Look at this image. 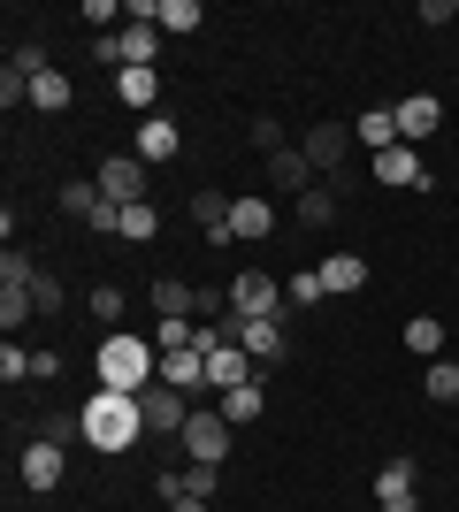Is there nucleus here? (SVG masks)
I'll return each instance as SVG.
<instances>
[{
    "label": "nucleus",
    "instance_id": "7ed1b4c3",
    "mask_svg": "<svg viewBox=\"0 0 459 512\" xmlns=\"http://www.w3.org/2000/svg\"><path fill=\"white\" fill-rule=\"evenodd\" d=\"M284 283L268 276V268H238V276H230V314L238 321H284Z\"/></svg>",
    "mask_w": 459,
    "mask_h": 512
},
{
    "label": "nucleus",
    "instance_id": "6e6552de",
    "mask_svg": "<svg viewBox=\"0 0 459 512\" xmlns=\"http://www.w3.org/2000/svg\"><path fill=\"white\" fill-rule=\"evenodd\" d=\"M62 474H69L62 444H46V436H31V444H23V490H31V497L62 490Z\"/></svg>",
    "mask_w": 459,
    "mask_h": 512
},
{
    "label": "nucleus",
    "instance_id": "ddd939ff",
    "mask_svg": "<svg viewBox=\"0 0 459 512\" xmlns=\"http://www.w3.org/2000/svg\"><path fill=\"white\" fill-rule=\"evenodd\" d=\"M176 153H184V130H176L169 115H146V123H138V161L161 169V161H176Z\"/></svg>",
    "mask_w": 459,
    "mask_h": 512
},
{
    "label": "nucleus",
    "instance_id": "20e7f679",
    "mask_svg": "<svg viewBox=\"0 0 459 512\" xmlns=\"http://www.w3.org/2000/svg\"><path fill=\"white\" fill-rule=\"evenodd\" d=\"M176 451H192V459L222 467V459H230V421H222V406H199L192 421H184V436H176Z\"/></svg>",
    "mask_w": 459,
    "mask_h": 512
},
{
    "label": "nucleus",
    "instance_id": "f257e3e1",
    "mask_svg": "<svg viewBox=\"0 0 459 512\" xmlns=\"http://www.w3.org/2000/svg\"><path fill=\"white\" fill-rule=\"evenodd\" d=\"M92 375H100V390H153L161 383V344L138 337V329H108L100 337V352H92Z\"/></svg>",
    "mask_w": 459,
    "mask_h": 512
},
{
    "label": "nucleus",
    "instance_id": "c85d7f7f",
    "mask_svg": "<svg viewBox=\"0 0 459 512\" xmlns=\"http://www.w3.org/2000/svg\"><path fill=\"white\" fill-rule=\"evenodd\" d=\"M123 237H131V245H146V237H161V214H153V199H138V207H123Z\"/></svg>",
    "mask_w": 459,
    "mask_h": 512
},
{
    "label": "nucleus",
    "instance_id": "c756f323",
    "mask_svg": "<svg viewBox=\"0 0 459 512\" xmlns=\"http://www.w3.org/2000/svg\"><path fill=\"white\" fill-rule=\"evenodd\" d=\"M31 314H39V306H31V291H0V329H23Z\"/></svg>",
    "mask_w": 459,
    "mask_h": 512
},
{
    "label": "nucleus",
    "instance_id": "6ab92c4d",
    "mask_svg": "<svg viewBox=\"0 0 459 512\" xmlns=\"http://www.w3.org/2000/svg\"><path fill=\"white\" fill-rule=\"evenodd\" d=\"M360 283H368V260H360V253H329L322 260V291H329V299H352Z\"/></svg>",
    "mask_w": 459,
    "mask_h": 512
},
{
    "label": "nucleus",
    "instance_id": "b1692460",
    "mask_svg": "<svg viewBox=\"0 0 459 512\" xmlns=\"http://www.w3.org/2000/svg\"><path fill=\"white\" fill-rule=\"evenodd\" d=\"M291 214H299L306 230H329V222H337V214H345V207H337V192H329V184H314V192H306V199H291Z\"/></svg>",
    "mask_w": 459,
    "mask_h": 512
},
{
    "label": "nucleus",
    "instance_id": "2f4dec72",
    "mask_svg": "<svg viewBox=\"0 0 459 512\" xmlns=\"http://www.w3.org/2000/svg\"><path fill=\"white\" fill-rule=\"evenodd\" d=\"M0 375H8V383H31V352H23L16 337L0 344Z\"/></svg>",
    "mask_w": 459,
    "mask_h": 512
},
{
    "label": "nucleus",
    "instance_id": "e433bc0d",
    "mask_svg": "<svg viewBox=\"0 0 459 512\" xmlns=\"http://www.w3.org/2000/svg\"><path fill=\"white\" fill-rule=\"evenodd\" d=\"M383 512H421V497H391V505H383Z\"/></svg>",
    "mask_w": 459,
    "mask_h": 512
},
{
    "label": "nucleus",
    "instance_id": "9b49d317",
    "mask_svg": "<svg viewBox=\"0 0 459 512\" xmlns=\"http://www.w3.org/2000/svg\"><path fill=\"white\" fill-rule=\"evenodd\" d=\"M345 146H360V138H352L345 123H314V130L299 138V153L314 161V169H345Z\"/></svg>",
    "mask_w": 459,
    "mask_h": 512
},
{
    "label": "nucleus",
    "instance_id": "72a5a7b5",
    "mask_svg": "<svg viewBox=\"0 0 459 512\" xmlns=\"http://www.w3.org/2000/svg\"><path fill=\"white\" fill-rule=\"evenodd\" d=\"M85 306H92V321H123V291H115V283H100Z\"/></svg>",
    "mask_w": 459,
    "mask_h": 512
},
{
    "label": "nucleus",
    "instance_id": "4c0bfd02",
    "mask_svg": "<svg viewBox=\"0 0 459 512\" xmlns=\"http://www.w3.org/2000/svg\"><path fill=\"white\" fill-rule=\"evenodd\" d=\"M169 512H207V505H199V497H184V505H169Z\"/></svg>",
    "mask_w": 459,
    "mask_h": 512
},
{
    "label": "nucleus",
    "instance_id": "1a4fd4ad",
    "mask_svg": "<svg viewBox=\"0 0 459 512\" xmlns=\"http://www.w3.org/2000/svg\"><path fill=\"white\" fill-rule=\"evenodd\" d=\"M437 130H444V100H429V92L398 100V138H406V146H429Z\"/></svg>",
    "mask_w": 459,
    "mask_h": 512
},
{
    "label": "nucleus",
    "instance_id": "423d86ee",
    "mask_svg": "<svg viewBox=\"0 0 459 512\" xmlns=\"http://www.w3.org/2000/svg\"><path fill=\"white\" fill-rule=\"evenodd\" d=\"M138 413H146V436H184V421H192V406H184V390H169V383L138 390Z\"/></svg>",
    "mask_w": 459,
    "mask_h": 512
},
{
    "label": "nucleus",
    "instance_id": "a211bd4d",
    "mask_svg": "<svg viewBox=\"0 0 459 512\" xmlns=\"http://www.w3.org/2000/svg\"><path fill=\"white\" fill-rule=\"evenodd\" d=\"M414 482H421V467L406 459V451H391V459L375 467V505H391V497H414Z\"/></svg>",
    "mask_w": 459,
    "mask_h": 512
},
{
    "label": "nucleus",
    "instance_id": "f704fd0d",
    "mask_svg": "<svg viewBox=\"0 0 459 512\" xmlns=\"http://www.w3.org/2000/svg\"><path fill=\"white\" fill-rule=\"evenodd\" d=\"M253 146H261V153H284V123H276V115H261V123H253Z\"/></svg>",
    "mask_w": 459,
    "mask_h": 512
},
{
    "label": "nucleus",
    "instance_id": "473e14b6",
    "mask_svg": "<svg viewBox=\"0 0 459 512\" xmlns=\"http://www.w3.org/2000/svg\"><path fill=\"white\" fill-rule=\"evenodd\" d=\"M31 306H39V314H62V283L46 276V268L31 276Z\"/></svg>",
    "mask_w": 459,
    "mask_h": 512
},
{
    "label": "nucleus",
    "instance_id": "39448f33",
    "mask_svg": "<svg viewBox=\"0 0 459 512\" xmlns=\"http://www.w3.org/2000/svg\"><path fill=\"white\" fill-rule=\"evenodd\" d=\"M92 184H100L108 207H138V199H146V161H138V153H115V161H100Z\"/></svg>",
    "mask_w": 459,
    "mask_h": 512
},
{
    "label": "nucleus",
    "instance_id": "aec40b11",
    "mask_svg": "<svg viewBox=\"0 0 459 512\" xmlns=\"http://www.w3.org/2000/svg\"><path fill=\"white\" fill-rule=\"evenodd\" d=\"M115 100L131 107V115H153V100H161V69H123V77H115Z\"/></svg>",
    "mask_w": 459,
    "mask_h": 512
},
{
    "label": "nucleus",
    "instance_id": "7c9ffc66",
    "mask_svg": "<svg viewBox=\"0 0 459 512\" xmlns=\"http://www.w3.org/2000/svg\"><path fill=\"white\" fill-rule=\"evenodd\" d=\"M62 207L77 214V222H85V214L100 207V184H92V176H85V184H62Z\"/></svg>",
    "mask_w": 459,
    "mask_h": 512
},
{
    "label": "nucleus",
    "instance_id": "412c9836",
    "mask_svg": "<svg viewBox=\"0 0 459 512\" xmlns=\"http://www.w3.org/2000/svg\"><path fill=\"white\" fill-rule=\"evenodd\" d=\"M268 230H276V207H268V199H238V207H230V237H238V245L245 237H268Z\"/></svg>",
    "mask_w": 459,
    "mask_h": 512
},
{
    "label": "nucleus",
    "instance_id": "cd10ccee",
    "mask_svg": "<svg viewBox=\"0 0 459 512\" xmlns=\"http://www.w3.org/2000/svg\"><path fill=\"white\" fill-rule=\"evenodd\" d=\"M284 299H291V314H306V306H322L329 291H322V268H299V276L284 283Z\"/></svg>",
    "mask_w": 459,
    "mask_h": 512
},
{
    "label": "nucleus",
    "instance_id": "4be33fe9",
    "mask_svg": "<svg viewBox=\"0 0 459 512\" xmlns=\"http://www.w3.org/2000/svg\"><path fill=\"white\" fill-rule=\"evenodd\" d=\"M153 23H161V39H192L199 23H207V8H199V0H161Z\"/></svg>",
    "mask_w": 459,
    "mask_h": 512
},
{
    "label": "nucleus",
    "instance_id": "5701e85b",
    "mask_svg": "<svg viewBox=\"0 0 459 512\" xmlns=\"http://www.w3.org/2000/svg\"><path fill=\"white\" fill-rule=\"evenodd\" d=\"M444 337H452V329H444L437 314H414V321H406V352H421V360H444Z\"/></svg>",
    "mask_w": 459,
    "mask_h": 512
},
{
    "label": "nucleus",
    "instance_id": "58836bf2",
    "mask_svg": "<svg viewBox=\"0 0 459 512\" xmlns=\"http://www.w3.org/2000/svg\"><path fill=\"white\" fill-rule=\"evenodd\" d=\"M452 337H459V329H452Z\"/></svg>",
    "mask_w": 459,
    "mask_h": 512
},
{
    "label": "nucleus",
    "instance_id": "9d476101",
    "mask_svg": "<svg viewBox=\"0 0 459 512\" xmlns=\"http://www.w3.org/2000/svg\"><path fill=\"white\" fill-rule=\"evenodd\" d=\"M230 207H238L230 192H207V184L192 192V222H199V237H207V245H238V237H230Z\"/></svg>",
    "mask_w": 459,
    "mask_h": 512
},
{
    "label": "nucleus",
    "instance_id": "0eeeda50",
    "mask_svg": "<svg viewBox=\"0 0 459 512\" xmlns=\"http://www.w3.org/2000/svg\"><path fill=\"white\" fill-rule=\"evenodd\" d=\"M375 184H398V192H437V176L421 169L414 146H383V153H375Z\"/></svg>",
    "mask_w": 459,
    "mask_h": 512
},
{
    "label": "nucleus",
    "instance_id": "bb28decb",
    "mask_svg": "<svg viewBox=\"0 0 459 512\" xmlns=\"http://www.w3.org/2000/svg\"><path fill=\"white\" fill-rule=\"evenodd\" d=\"M69 100H77V85H69L62 69H46L39 85H31V107H46V115H62V107H69Z\"/></svg>",
    "mask_w": 459,
    "mask_h": 512
},
{
    "label": "nucleus",
    "instance_id": "f3484780",
    "mask_svg": "<svg viewBox=\"0 0 459 512\" xmlns=\"http://www.w3.org/2000/svg\"><path fill=\"white\" fill-rule=\"evenodd\" d=\"M161 383L169 390H184V398H192V390H207V352H161Z\"/></svg>",
    "mask_w": 459,
    "mask_h": 512
},
{
    "label": "nucleus",
    "instance_id": "f03ea898",
    "mask_svg": "<svg viewBox=\"0 0 459 512\" xmlns=\"http://www.w3.org/2000/svg\"><path fill=\"white\" fill-rule=\"evenodd\" d=\"M77 421H85V451H131L146 436V413H138L131 390H92L77 406Z\"/></svg>",
    "mask_w": 459,
    "mask_h": 512
},
{
    "label": "nucleus",
    "instance_id": "4468645a",
    "mask_svg": "<svg viewBox=\"0 0 459 512\" xmlns=\"http://www.w3.org/2000/svg\"><path fill=\"white\" fill-rule=\"evenodd\" d=\"M153 321H199V291L184 276H161L153 283Z\"/></svg>",
    "mask_w": 459,
    "mask_h": 512
},
{
    "label": "nucleus",
    "instance_id": "dca6fc26",
    "mask_svg": "<svg viewBox=\"0 0 459 512\" xmlns=\"http://www.w3.org/2000/svg\"><path fill=\"white\" fill-rule=\"evenodd\" d=\"M268 176H276V192H291V199H306V192H314V161H306L299 146L268 153Z\"/></svg>",
    "mask_w": 459,
    "mask_h": 512
},
{
    "label": "nucleus",
    "instance_id": "2eb2a0df",
    "mask_svg": "<svg viewBox=\"0 0 459 512\" xmlns=\"http://www.w3.org/2000/svg\"><path fill=\"white\" fill-rule=\"evenodd\" d=\"M352 138H360L368 153H383V146H406V138H398V107H360V115H352Z\"/></svg>",
    "mask_w": 459,
    "mask_h": 512
},
{
    "label": "nucleus",
    "instance_id": "f8f14e48",
    "mask_svg": "<svg viewBox=\"0 0 459 512\" xmlns=\"http://www.w3.org/2000/svg\"><path fill=\"white\" fill-rule=\"evenodd\" d=\"M230 329H238V344H245V352H253V360H261V367H276V360H284V352H291L284 321H238V314H230Z\"/></svg>",
    "mask_w": 459,
    "mask_h": 512
},
{
    "label": "nucleus",
    "instance_id": "a878e982",
    "mask_svg": "<svg viewBox=\"0 0 459 512\" xmlns=\"http://www.w3.org/2000/svg\"><path fill=\"white\" fill-rule=\"evenodd\" d=\"M421 390H429L437 406H452V398H459V352H444V360H429V375H421Z\"/></svg>",
    "mask_w": 459,
    "mask_h": 512
},
{
    "label": "nucleus",
    "instance_id": "393cba45",
    "mask_svg": "<svg viewBox=\"0 0 459 512\" xmlns=\"http://www.w3.org/2000/svg\"><path fill=\"white\" fill-rule=\"evenodd\" d=\"M215 406H222V421H230V428H245V421H261L268 398H261V383H245V390H222Z\"/></svg>",
    "mask_w": 459,
    "mask_h": 512
},
{
    "label": "nucleus",
    "instance_id": "c9c22d12",
    "mask_svg": "<svg viewBox=\"0 0 459 512\" xmlns=\"http://www.w3.org/2000/svg\"><path fill=\"white\" fill-rule=\"evenodd\" d=\"M62 375V352H31V383H54Z\"/></svg>",
    "mask_w": 459,
    "mask_h": 512
}]
</instances>
